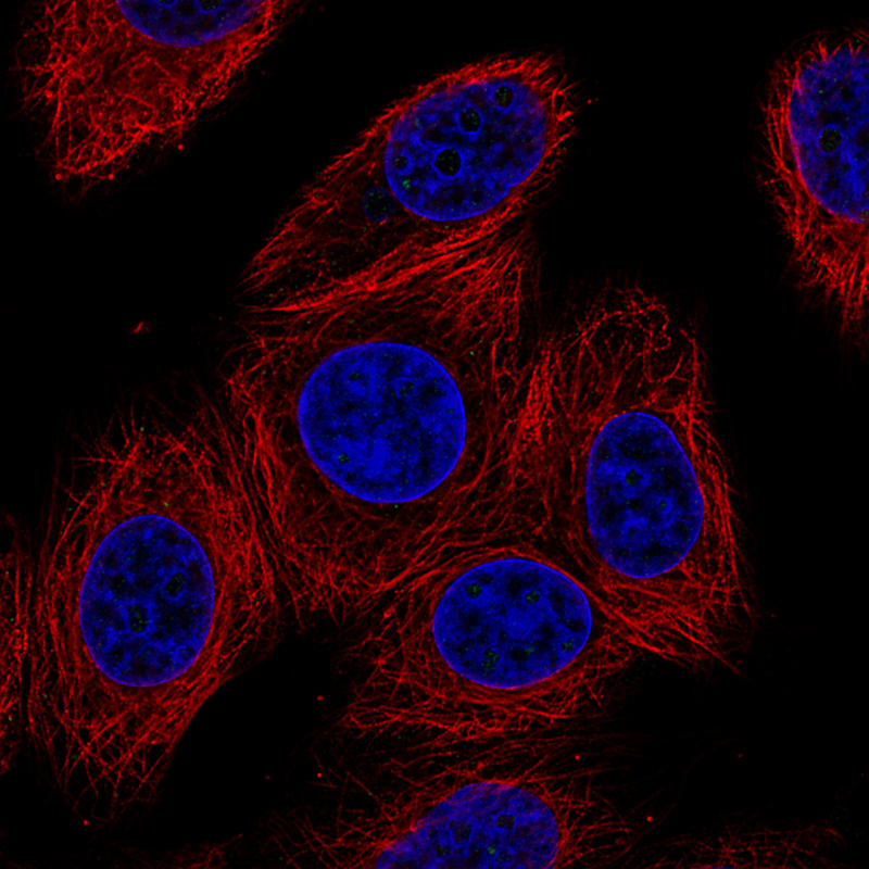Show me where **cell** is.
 I'll use <instances>...</instances> for the list:
<instances>
[{
    "label": "cell",
    "instance_id": "cell-1",
    "mask_svg": "<svg viewBox=\"0 0 869 869\" xmlns=\"http://www.w3.org/2000/svg\"><path fill=\"white\" fill-rule=\"evenodd\" d=\"M217 454L200 427L106 428L61 459L1 557V678L81 748L175 751L239 669Z\"/></svg>",
    "mask_w": 869,
    "mask_h": 869
},
{
    "label": "cell",
    "instance_id": "cell-2",
    "mask_svg": "<svg viewBox=\"0 0 869 869\" xmlns=\"http://www.w3.org/2000/svg\"><path fill=\"white\" fill-rule=\"evenodd\" d=\"M589 398L585 518L628 624L675 648L742 642L756 592L700 333L621 325L591 350Z\"/></svg>",
    "mask_w": 869,
    "mask_h": 869
},
{
    "label": "cell",
    "instance_id": "cell-3",
    "mask_svg": "<svg viewBox=\"0 0 869 869\" xmlns=\"http://www.w3.org/2000/svg\"><path fill=\"white\" fill-rule=\"evenodd\" d=\"M288 1L29 2L10 76L50 180L86 193L180 150L284 27Z\"/></svg>",
    "mask_w": 869,
    "mask_h": 869
},
{
    "label": "cell",
    "instance_id": "cell-4",
    "mask_svg": "<svg viewBox=\"0 0 869 869\" xmlns=\"http://www.w3.org/2000/svg\"><path fill=\"white\" fill-rule=\"evenodd\" d=\"M580 111L578 81L561 56L503 52L443 72L396 101L368 128L377 156L363 140L413 222L505 230L527 222L553 189Z\"/></svg>",
    "mask_w": 869,
    "mask_h": 869
},
{
    "label": "cell",
    "instance_id": "cell-5",
    "mask_svg": "<svg viewBox=\"0 0 869 869\" xmlns=\"http://www.w3.org/2000/svg\"><path fill=\"white\" fill-rule=\"evenodd\" d=\"M757 180L801 287L860 335L868 314V28L817 32L785 49L759 102Z\"/></svg>",
    "mask_w": 869,
    "mask_h": 869
},
{
    "label": "cell",
    "instance_id": "cell-6",
    "mask_svg": "<svg viewBox=\"0 0 869 869\" xmlns=\"http://www.w3.org/2000/svg\"><path fill=\"white\" fill-rule=\"evenodd\" d=\"M501 369L446 335L336 348L302 380L295 421L316 468L369 503L415 501L455 469L469 413L486 414Z\"/></svg>",
    "mask_w": 869,
    "mask_h": 869
},
{
    "label": "cell",
    "instance_id": "cell-7",
    "mask_svg": "<svg viewBox=\"0 0 869 869\" xmlns=\"http://www.w3.org/2000/svg\"><path fill=\"white\" fill-rule=\"evenodd\" d=\"M430 629L436 666L404 688L403 703L436 723H562L605 680L583 662L594 633L587 593L540 561L468 568L441 595Z\"/></svg>",
    "mask_w": 869,
    "mask_h": 869
},
{
    "label": "cell",
    "instance_id": "cell-8",
    "mask_svg": "<svg viewBox=\"0 0 869 869\" xmlns=\"http://www.w3.org/2000/svg\"><path fill=\"white\" fill-rule=\"evenodd\" d=\"M550 748L476 745L396 834L401 866L552 868L584 864L588 788Z\"/></svg>",
    "mask_w": 869,
    "mask_h": 869
}]
</instances>
